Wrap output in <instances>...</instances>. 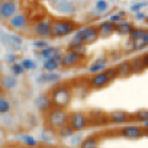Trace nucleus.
Instances as JSON below:
<instances>
[{
    "instance_id": "c9c22d12",
    "label": "nucleus",
    "mask_w": 148,
    "mask_h": 148,
    "mask_svg": "<svg viewBox=\"0 0 148 148\" xmlns=\"http://www.w3.org/2000/svg\"><path fill=\"white\" fill-rule=\"evenodd\" d=\"M132 42H134L132 45H134V48H135V49H142L145 45H148V44H147L142 38H141V39H136V41H132Z\"/></svg>"
},
{
    "instance_id": "20e7f679",
    "label": "nucleus",
    "mask_w": 148,
    "mask_h": 148,
    "mask_svg": "<svg viewBox=\"0 0 148 148\" xmlns=\"http://www.w3.org/2000/svg\"><path fill=\"white\" fill-rule=\"evenodd\" d=\"M68 125L74 131H83L89 125V115H86L84 112H73L71 115H68Z\"/></svg>"
},
{
    "instance_id": "f3484780",
    "label": "nucleus",
    "mask_w": 148,
    "mask_h": 148,
    "mask_svg": "<svg viewBox=\"0 0 148 148\" xmlns=\"http://www.w3.org/2000/svg\"><path fill=\"white\" fill-rule=\"evenodd\" d=\"M131 31H132V26H131V23H128V22L121 21V22H118V23L115 25V32H118V34H121V35H129Z\"/></svg>"
},
{
    "instance_id": "6e6552de",
    "label": "nucleus",
    "mask_w": 148,
    "mask_h": 148,
    "mask_svg": "<svg viewBox=\"0 0 148 148\" xmlns=\"http://www.w3.org/2000/svg\"><path fill=\"white\" fill-rule=\"evenodd\" d=\"M80 60H82V55H80V54H77V52H74V51L70 49L67 54L62 55L61 65H62V67H67V68H70V67H76V65L79 64Z\"/></svg>"
},
{
    "instance_id": "9d476101",
    "label": "nucleus",
    "mask_w": 148,
    "mask_h": 148,
    "mask_svg": "<svg viewBox=\"0 0 148 148\" xmlns=\"http://www.w3.org/2000/svg\"><path fill=\"white\" fill-rule=\"evenodd\" d=\"M108 83H109V79H108V76H106L105 71L95 74V76L90 79V86H92L93 89H102V87H105Z\"/></svg>"
},
{
    "instance_id": "7c9ffc66",
    "label": "nucleus",
    "mask_w": 148,
    "mask_h": 148,
    "mask_svg": "<svg viewBox=\"0 0 148 148\" xmlns=\"http://www.w3.org/2000/svg\"><path fill=\"white\" fill-rule=\"evenodd\" d=\"M142 35H144V29H139V28H132V31L129 32V36H131V39L132 41H136V39H141L142 38Z\"/></svg>"
},
{
    "instance_id": "ea45409f",
    "label": "nucleus",
    "mask_w": 148,
    "mask_h": 148,
    "mask_svg": "<svg viewBox=\"0 0 148 148\" xmlns=\"http://www.w3.org/2000/svg\"><path fill=\"white\" fill-rule=\"evenodd\" d=\"M142 6H145V3H141V5H135V6H132V10H141V8Z\"/></svg>"
},
{
    "instance_id": "cd10ccee",
    "label": "nucleus",
    "mask_w": 148,
    "mask_h": 148,
    "mask_svg": "<svg viewBox=\"0 0 148 148\" xmlns=\"http://www.w3.org/2000/svg\"><path fill=\"white\" fill-rule=\"evenodd\" d=\"M95 8H96V10H97L99 13H105V12L108 10L109 5H108V2H106V0H96Z\"/></svg>"
},
{
    "instance_id": "e433bc0d",
    "label": "nucleus",
    "mask_w": 148,
    "mask_h": 148,
    "mask_svg": "<svg viewBox=\"0 0 148 148\" xmlns=\"http://www.w3.org/2000/svg\"><path fill=\"white\" fill-rule=\"evenodd\" d=\"M16 58H18V57H16V54H13V52H12V54H6V57H5L6 62H9L10 65H12V64H15V62H18V61H16Z\"/></svg>"
},
{
    "instance_id": "a878e982",
    "label": "nucleus",
    "mask_w": 148,
    "mask_h": 148,
    "mask_svg": "<svg viewBox=\"0 0 148 148\" xmlns=\"http://www.w3.org/2000/svg\"><path fill=\"white\" fill-rule=\"evenodd\" d=\"M10 73H12V76H22V74L25 73V68L22 67V64L21 62H15V64H12L10 65Z\"/></svg>"
},
{
    "instance_id": "c03bdc74",
    "label": "nucleus",
    "mask_w": 148,
    "mask_h": 148,
    "mask_svg": "<svg viewBox=\"0 0 148 148\" xmlns=\"http://www.w3.org/2000/svg\"><path fill=\"white\" fill-rule=\"evenodd\" d=\"M144 64H145V67L148 68V54H147V55L144 57Z\"/></svg>"
},
{
    "instance_id": "2eb2a0df",
    "label": "nucleus",
    "mask_w": 148,
    "mask_h": 148,
    "mask_svg": "<svg viewBox=\"0 0 148 148\" xmlns=\"http://www.w3.org/2000/svg\"><path fill=\"white\" fill-rule=\"evenodd\" d=\"M128 113L126 112H123V110H116V112H112L110 115H109V121L110 122H113V123H116V125H119V123H123V122H126L128 121Z\"/></svg>"
},
{
    "instance_id": "a19ab883",
    "label": "nucleus",
    "mask_w": 148,
    "mask_h": 148,
    "mask_svg": "<svg viewBox=\"0 0 148 148\" xmlns=\"http://www.w3.org/2000/svg\"><path fill=\"white\" fill-rule=\"evenodd\" d=\"M42 139H44V141H51V136H49L47 132H42Z\"/></svg>"
},
{
    "instance_id": "79ce46f5",
    "label": "nucleus",
    "mask_w": 148,
    "mask_h": 148,
    "mask_svg": "<svg viewBox=\"0 0 148 148\" xmlns=\"http://www.w3.org/2000/svg\"><path fill=\"white\" fill-rule=\"evenodd\" d=\"M142 39L148 44V31H144V35H142Z\"/></svg>"
},
{
    "instance_id": "58836bf2",
    "label": "nucleus",
    "mask_w": 148,
    "mask_h": 148,
    "mask_svg": "<svg viewBox=\"0 0 148 148\" xmlns=\"http://www.w3.org/2000/svg\"><path fill=\"white\" fill-rule=\"evenodd\" d=\"M138 119H141V121H148V110H139L138 112Z\"/></svg>"
},
{
    "instance_id": "0eeeda50",
    "label": "nucleus",
    "mask_w": 148,
    "mask_h": 148,
    "mask_svg": "<svg viewBox=\"0 0 148 148\" xmlns=\"http://www.w3.org/2000/svg\"><path fill=\"white\" fill-rule=\"evenodd\" d=\"M8 25L10 29L13 31H23L26 26H28V18L25 13H15L9 21H8Z\"/></svg>"
},
{
    "instance_id": "473e14b6",
    "label": "nucleus",
    "mask_w": 148,
    "mask_h": 148,
    "mask_svg": "<svg viewBox=\"0 0 148 148\" xmlns=\"http://www.w3.org/2000/svg\"><path fill=\"white\" fill-rule=\"evenodd\" d=\"M21 64H22V67L25 68V71H26V70H35V68H36V64H35L31 58H25Z\"/></svg>"
},
{
    "instance_id": "aec40b11",
    "label": "nucleus",
    "mask_w": 148,
    "mask_h": 148,
    "mask_svg": "<svg viewBox=\"0 0 148 148\" xmlns=\"http://www.w3.org/2000/svg\"><path fill=\"white\" fill-rule=\"evenodd\" d=\"M99 147V139L96 136H89L80 142V148H97Z\"/></svg>"
},
{
    "instance_id": "4468645a",
    "label": "nucleus",
    "mask_w": 148,
    "mask_h": 148,
    "mask_svg": "<svg viewBox=\"0 0 148 148\" xmlns=\"http://www.w3.org/2000/svg\"><path fill=\"white\" fill-rule=\"evenodd\" d=\"M35 106H36L38 110L47 112L49 109V106H51V100H49V97L47 95H39V96L35 97Z\"/></svg>"
},
{
    "instance_id": "9b49d317",
    "label": "nucleus",
    "mask_w": 148,
    "mask_h": 148,
    "mask_svg": "<svg viewBox=\"0 0 148 148\" xmlns=\"http://www.w3.org/2000/svg\"><path fill=\"white\" fill-rule=\"evenodd\" d=\"M122 135L128 139H135V138H139L142 136V129L136 125H131V126H125L122 128Z\"/></svg>"
},
{
    "instance_id": "f03ea898",
    "label": "nucleus",
    "mask_w": 148,
    "mask_h": 148,
    "mask_svg": "<svg viewBox=\"0 0 148 148\" xmlns=\"http://www.w3.org/2000/svg\"><path fill=\"white\" fill-rule=\"evenodd\" d=\"M48 126L51 129H60L64 125L68 123V113L64 110V108H54L48 112L47 118H45Z\"/></svg>"
},
{
    "instance_id": "ddd939ff",
    "label": "nucleus",
    "mask_w": 148,
    "mask_h": 148,
    "mask_svg": "<svg viewBox=\"0 0 148 148\" xmlns=\"http://www.w3.org/2000/svg\"><path fill=\"white\" fill-rule=\"evenodd\" d=\"M97 32H99V36H103V38H108L110 36L113 32H115V23L108 21V22H103L97 26Z\"/></svg>"
},
{
    "instance_id": "09e8293b",
    "label": "nucleus",
    "mask_w": 148,
    "mask_h": 148,
    "mask_svg": "<svg viewBox=\"0 0 148 148\" xmlns=\"http://www.w3.org/2000/svg\"><path fill=\"white\" fill-rule=\"evenodd\" d=\"M34 148H35V147H34Z\"/></svg>"
},
{
    "instance_id": "5701e85b",
    "label": "nucleus",
    "mask_w": 148,
    "mask_h": 148,
    "mask_svg": "<svg viewBox=\"0 0 148 148\" xmlns=\"http://www.w3.org/2000/svg\"><path fill=\"white\" fill-rule=\"evenodd\" d=\"M145 64H144V58H135L131 61V70L132 73H141L144 70Z\"/></svg>"
},
{
    "instance_id": "c85d7f7f",
    "label": "nucleus",
    "mask_w": 148,
    "mask_h": 148,
    "mask_svg": "<svg viewBox=\"0 0 148 148\" xmlns=\"http://www.w3.org/2000/svg\"><path fill=\"white\" fill-rule=\"evenodd\" d=\"M10 110V103L6 97L0 96V113H8Z\"/></svg>"
},
{
    "instance_id": "49530a36",
    "label": "nucleus",
    "mask_w": 148,
    "mask_h": 148,
    "mask_svg": "<svg viewBox=\"0 0 148 148\" xmlns=\"http://www.w3.org/2000/svg\"><path fill=\"white\" fill-rule=\"evenodd\" d=\"M145 21H147V22H148V16H145Z\"/></svg>"
},
{
    "instance_id": "6ab92c4d",
    "label": "nucleus",
    "mask_w": 148,
    "mask_h": 148,
    "mask_svg": "<svg viewBox=\"0 0 148 148\" xmlns=\"http://www.w3.org/2000/svg\"><path fill=\"white\" fill-rule=\"evenodd\" d=\"M95 123V125H99V123H103L105 122V113L100 112V110H92L90 113V119H89V123Z\"/></svg>"
},
{
    "instance_id": "423d86ee",
    "label": "nucleus",
    "mask_w": 148,
    "mask_h": 148,
    "mask_svg": "<svg viewBox=\"0 0 148 148\" xmlns=\"http://www.w3.org/2000/svg\"><path fill=\"white\" fill-rule=\"evenodd\" d=\"M32 34L38 38L47 39L51 36V22L49 21H41L32 26Z\"/></svg>"
},
{
    "instance_id": "393cba45",
    "label": "nucleus",
    "mask_w": 148,
    "mask_h": 148,
    "mask_svg": "<svg viewBox=\"0 0 148 148\" xmlns=\"http://www.w3.org/2000/svg\"><path fill=\"white\" fill-rule=\"evenodd\" d=\"M73 134H74V129H73L68 123L58 129V135H60L61 138H70V136H73Z\"/></svg>"
},
{
    "instance_id": "c756f323",
    "label": "nucleus",
    "mask_w": 148,
    "mask_h": 148,
    "mask_svg": "<svg viewBox=\"0 0 148 148\" xmlns=\"http://www.w3.org/2000/svg\"><path fill=\"white\" fill-rule=\"evenodd\" d=\"M22 142H23L25 145L31 147V148H34V147L38 145V141H36L34 136H31V135H23V136H22Z\"/></svg>"
},
{
    "instance_id": "412c9836",
    "label": "nucleus",
    "mask_w": 148,
    "mask_h": 148,
    "mask_svg": "<svg viewBox=\"0 0 148 148\" xmlns=\"http://www.w3.org/2000/svg\"><path fill=\"white\" fill-rule=\"evenodd\" d=\"M9 41L12 44V51H19L22 48V38L15 34H9Z\"/></svg>"
},
{
    "instance_id": "72a5a7b5",
    "label": "nucleus",
    "mask_w": 148,
    "mask_h": 148,
    "mask_svg": "<svg viewBox=\"0 0 148 148\" xmlns=\"http://www.w3.org/2000/svg\"><path fill=\"white\" fill-rule=\"evenodd\" d=\"M34 47L35 48H38V49H42V48H45V47H48L49 44H48V41L47 39H42V38H38V39H34Z\"/></svg>"
},
{
    "instance_id": "39448f33",
    "label": "nucleus",
    "mask_w": 148,
    "mask_h": 148,
    "mask_svg": "<svg viewBox=\"0 0 148 148\" xmlns=\"http://www.w3.org/2000/svg\"><path fill=\"white\" fill-rule=\"evenodd\" d=\"M18 13V0H0V21H9Z\"/></svg>"
},
{
    "instance_id": "1a4fd4ad",
    "label": "nucleus",
    "mask_w": 148,
    "mask_h": 148,
    "mask_svg": "<svg viewBox=\"0 0 148 148\" xmlns=\"http://www.w3.org/2000/svg\"><path fill=\"white\" fill-rule=\"evenodd\" d=\"M52 5L58 12H61L64 15H71L76 12V8H74V5L70 0H52Z\"/></svg>"
},
{
    "instance_id": "a18cd8bd",
    "label": "nucleus",
    "mask_w": 148,
    "mask_h": 148,
    "mask_svg": "<svg viewBox=\"0 0 148 148\" xmlns=\"http://www.w3.org/2000/svg\"><path fill=\"white\" fill-rule=\"evenodd\" d=\"M2 71H3V64L0 62V73H2Z\"/></svg>"
},
{
    "instance_id": "7ed1b4c3",
    "label": "nucleus",
    "mask_w": 148,
    "mask_h": 148,
    "mask_svg": "<svg viewBox=\"0 0 148 148\" xmlns=\"http://www.w3.org/2000/svg\"><path fill=\"white\" fill-rule=\"evenodd\" d=\"M74 23L68 21H55L51 22V36L52 38H64L74 32Z\"/></svg>"
},
{
    "instance_id": "bb28decb",
    "label": "nucleus",
    "mask_w": 148,
    "mask_h": 148,
    "mask_svg": "<svg viewBox=\"0 0 148 148\" xmlns=\"http://www.w3.org/2000/svg\"><path fill=\"white\" fill-rule=\"evenodd\" d=\"M106 68V64H100V62H93L90 67H89V73L92 74H97V73H102L103 70Z\"/></svg>"
},
{
    "instance_id": "f257e3e1",
    "label": "nucleus",
    "mask_w": 148,
    "mask_h": 148,
    "mask_svg": "<svg viewBox=\"0 0 148 148\" xmlns=\"http://www.w3.org/2000/svg\"><path fill=\"white\" fill-rule=\"evenodd\" d=\"M71 95H73L71 89L65 84H61L51 92L49 100L55 108H65V106H68V103L71 100Z\"/></svg>"
},
{
    "instance_id": "37998d69",
    "label": "nucleus",
    "mask_w": 148,
    "mask_h": 148,
    "mask_svg": "<svg viewBox=\"0 0 148 148\" xmlns=\"http://www.w3.org/2000/svg\"><path fill=\"white\" fill-rule=\"evenodd\" d=\"M136 19H145V15L139 12V13H136Z\"/></svg>"
},
{
    "instance_id": "2f4dec72",
    "label": "nucleus",
    "mask_w": 148,
    "mask_h": 148,
    "mask_svg": "<svg viewBox=\"0 0 148 148\" xmlns=\"http://www.w3.org/2000/svg\"><path fill=\"white\" fill-rule=\"evenodd\" d=\"M0 41H2V44H3L6 48L12 49V44H10V41H9V34H6L5 31H0Z\"/></svg>"
},
{
    "instance_id": "a211bd4d",
    "label": "nucleus",
    "mask_w": 148,
    "mask_h": 148,
    "mask_svg": "<svg viewBox=\"0 0 148 148\" xmlns=\"http://www.w3.org/2000/svg\"><path fill=\"white\" fill-rule=\"evenodd\" d=\"M2 86L5 89H8V90H12V89H15L18 86V80H16L15 76H12V74L10 76H5L3 80H2Z\"/></svg>"
},
{
    "instance_id": "4be33fe9",
    "label": "nucleus",
    "mask_w": 148,
    "mask_h": 148,
    "mask_svg": "<svg viewBox=\"0 0 148 148\" xmlns=\"http://www.w3.org/2000/svg\"><path fill=\"white\" fill-rule=\"evenodd\" d=\"M55 51H58V48H55V47H51V45H48V47H45V48H42V49H39V51H36L35 54L38 55V57H42V58H49Z\"/></svg>"
},
{
    "instance_id": "b1692460",
    "label": "nucleus",
    "mask_w": 148,
    "mask_h": 148,
    "mask_svg": "<svg viewBox=\"0 0 148 148\" xmlns=\"http://www.w3.org/2000/svg\"><path fill=\"white\" fill-rule=\"evenodd\" d=\"M58 65L60 64L54 58H45V61H44V70L45 71H55L58 68Z\"/></svg>"
},
{
    "instance_id": "de8ad7c7",
    "label": "nucleus",
    "mask_w": 148,
    "mask_h": 148,
    "mask_svg": "<svg viewBox=\"0 0 148 148\" xmlns=\"http://www.w3.org/2000/svg\"><path fill=\"white\" fill-rule=\"evenodd\" d=\"M147 131H148V128H147Z\"/></svg>"
},
{
    "instance_id": "f8f14e48",
    "label": "nucleus",
    "mask_w": 148,
    "mask_h": 148,
    "mask_svg": "<svg viewBox=\"0 0 148 148\" xmlns=\"http://www.w3.org/2000/svg\"><path fill=\"white\" fill-rule=\"evenodd\" d=\"M61 80V74L55 71H45L44 74L38 76V83H55Z\"/></svg>"
},
{
    "instance_id": "4c0bfd02",
    "label": "nucleus",
    "mask_w": 148,
    "mask_h": 148,
    "mask_svg": "<svg viewBox=\"0 0 148 148\" xmlns=\"http://www.w3.org/2000/svg\"><path fill=\"white\" fill-rule=\"evenodd\" d=\"M123 15H125V12H121L119 15H112V16H110V22H113V23H115V22H116V23H118V22H121Z\"/></svg>"
},
{
    "instance_id": "f704fd0d",
    "label": "nucleus",
    "mask_w": 148,
    "mask_h": 148,
    "mask_svg": "<svg viewBox=\"0 0 148 148\" xmlns=\"http://www.w3.org/2000/svg\"><path fill=\"white\" fill-rule=\"evenodd\" d=\"M105 73H106V76H108L109 82H112L113 79L118 77V71H116V68H108V70H105Z\"/></svg>"
},
{
    "instance_id": "dca6fc26",
    "label": "nucleus",
    "mask_w": 148,
    "mask_h": 148,
    "mask_svg": "<svg viewBox=\"0 0 148 148\" xmlns=\"http://www.w3.org/2000/svg\"><path fill=\"white\" fill-rule=\"evenodd\" d=\"M116 71H118V77H128L129 74L132 73V70H131V62H128V61L121 62V64L116 67Z\"/></svg>"
}]
</instances>
